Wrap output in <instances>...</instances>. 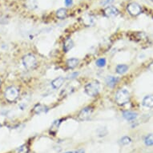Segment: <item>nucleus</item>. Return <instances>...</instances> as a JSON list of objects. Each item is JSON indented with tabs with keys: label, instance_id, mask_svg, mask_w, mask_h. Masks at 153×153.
Wrapping results in <instances>:
<instances>
[{
	"label": "nucleus",
	"instance_id": "14",
	"mask_svg": "<svg viewBox=\"0 0 153 153\" xmlns=\"http://www.w3.org/2000/svg\"><path fill=\"white\" fill-rule=\"evenodd\" d=\"M79 63V59L76 58H71L69 59L68 61H67V65L69 68H75L76 66L78 65Z\"/></svg>",
	"mask_w": 153,
	"mask_h": 153
},
{
	"label": "nucleus",
	"instance_id": "26",
	"mask_svg": "<svg viewBox=\"0 0 153 153\" xmlns=\"http://www.w3.org/2000/svg\"><path fill=\"white\" fill-rule=\"evenodd\" d=\"M0 86H1V81H0Z\"/></svg>",
	"mask_w": 153,
	"mask_h": 153
},
{
	"label": "nucleus",
	"instance_id": "9",
	"mask_svg": "<svg viewBox=\"0 0 153 153\" xmlns=\"http://www.w3.org/2000/svg\"><path fill=\"white\" fill-rule=\"evenodd\" d=\"M143 106L145 108H153V95H147L143 98Z\"/></svg>",
	"mask_w": 153,
	"mask_h": 153
},
{
	"label": "nucleus",
	"instance_id": "11",
	"mask_svg": "<svg viewBox=\"0 0 153 153\" xmlns=\"http://www.w3.org/2000/svg\"><path fill=\"white\" fill-rule=\"evenodd\" d=\"M119 81V79L117 77H114V76H108L106 78V83L107 85L109 86L110 88H113L116 85L117 82Z\"/></svg>",
	"mask_w": 153,
	"mask_h": 153
},
{
	"label": "nucleus",
	"instance_id": "8",
	"mask_svg": "<svg viewBox=\"0 0 153 153\" xmlns=\"http://www.w3.org/2000/svg\"><path fill=\"white\" fill-rule=\"evenodd\" d=\"M64 81H65V79L63 77H58L51 82V86L54 89H59L63 86Z\"/></svg>",
	"mask_w": 153,
	"mask_h": 153
},
{
	"label": "nucleus",
	"instance_id": "17",
	"mask_svg": "<svg viewBox=\"0 0 153 153\" xmlns=\"http://www.w3.org/2000/svg\"><path fill=\"white\" fill-rule=\"evenodd\" d=\"M144 143L147 146H153V134H149L146 136Z\"/></svg>",
	"mask_w": 153,
	"mask_h": 153
},
{
	"label": "nucleus",
	"instance_id": "22",
	"mask_svg": "<svg viewBox=\"0 0 153 153\" xmlns=\"http://www.w3.org/2000/svg\"><path fill=\"white\" fill-rule=\"evenodd\" d=\"M73 0H65V5L66 7H71L72 5Z\"/></svg>",
	"mask_w": 153,
	"mask_h": 153
},
{
	"label": "nucleus",
	"instance_id": "23",
	"mask_svg": "<svg viewBox=\"0 0 153 153\" xmlns=\"http://www.w3.org/2000/svg\"><path fill=\"white\" fill-rule=\"evenodd\" d=\"M148 69L152 71V72H153V62L152 63H151L150 65H149V67H148Z\"/></svg>",
	"mask_w": 153,
	"mask_h": 153
},
{
	"label": "nucleus",
	"instance_id": "21",
	"mask_svg": "<svg viewBox=\"0 0 153 153\" xmlns=\"http://www.w3.org/2000/svg\"><path fill=\"white\" fill-rule=\"evenodd\" d=\"M114 2V0H102L101 1V4L103 6L109 5L111 3H112Z\"/></svg>",
	"mask_w": 153,
	"mask_h": 153
},
{
	"label": "nucleus",
	"instance_id": "18",
	"mask_svg": "<svg viewBox=\"0 0 153 153\" xmlns=\"http://www.w3.org/2000/svg\"><path fill=\"white\" fill-rule=\"evenodd\" d=\"M29 152V148L27 145H22L21 147L18 148L17 153H28Z\"/></svg>",
	"mask_w": 153,
	"mask_h": 153
},
{
	"label": "nucleus",
	"instance_id": "5",
	"mask_svg": "<svg viewBox=\"0 0 153 153\" xmlns=\"http://www.w3.org/2000/svg\"><path fill=\"white\" fill-rule=\"evenodd\" d=\"M141 7L136 3H131L128 5V11L133 16H137L141 13Z\"/></svg>",
	"mask_w": 153,
	"mask_h": 153
},
{
	"label": "nucleus",
	"instance_id": "3",
	"mask_svg": "<svg viewBox=\"0 0 153 153\" xmlns=\"http://www.w3.org/2000/svg\"><path fill=\"white\" fill-rule=\"evenodd\" d=\"M23 65L27 70H32L37 66V59L35 56L31 54L26 55L23 59Z\"/></svg>",
	"mask_w": 153,
	"mask_h": 153
},
{
	"label": "nucleus",
	"instance_id": "20",
	"mask_svg": "<svg viewBox=\"0 0 153 153\" xmlns=\"http://www.w3.org/2000/svg\"><path fill=\"white\" fill-rule=\"evenodd\" d=\"M120 142L123 145H128L131 142V139L130 137H128V136H123V138L120 140Z\"/></svg>",
	"mask_w": 153,
	"mask_h": 153
},
{
	"label": "nucleus",
	"instance_id": "25",
	"mask_svg": "<svg viewBox=\"0 0 153 153\" xmlns=\"http://www.w3.org/2000/svg\"><path fill=\"white\" fill-rule=\"evenodd\" d=\"M64 153H76V152H67Z\"/></svg>",
	"mask_w": 153,
	"mask_h": 153
},
{
	"label": "nucleus",
	"instance_id": "24",
	"mask_svg": "<svg viewBox=\"0 0 153 153\" xmlns=\"http://www.w3.org/2000/svg\"><path fill=\"white\" fill-rule=\"evenodd\" d=\"M76 153H85V152H84V150H83V149H80V150L76 151Z\"/></svg>",
	"mask_w": 153,
	"mask_h": 153
},
{
	"label": "nucleus",
	"instance_id": "2",
	"mask_svg": "<svg viewBox=\"0 0 153 153\" xmlns=\"http://www.w3.org/2000/svg\"><path fill=\"white\" fill-rule=\"evenodd\" d=\"M130 100V94L126 89H120L116 94V101L119 105H124Z\"/></svg>",
	"mask_w": 153,
	"mask_h": 153
},
{
	"label": "nucleus",
	"instance_id": "13",
	"mask_svg": "<svg viewBox=\"0 0 153 153\" xmlns=\"http://www.w3.org/2000/svg\"><path fill=\"white\" fill-rule=\"evenodd\" d=\"M34 111H35V112H36L37 114H39V113H43L48 111V107H46V106L43 105V104H37V105L34 108Z\"/></svg>",
	"mask_w": 153,
	"mask_h": 153
},
{
	"label": "nucleus",
	"instance_id": "7",
	"mask_svg": "<svg viewBox=\"0 0 153 153\" xmlns=\"http://www.w3.org/2000/svg\"><path fill=\"white\" fill-rule=\"evenodd\" d=\"M104 15L107 17H115L119 15V10L115 7H108L104 10Z\"/></svg>",
	"mask_w": 153,
	"mask_h": 153
},
{
	"label": "nucleus",
	"instance_id": "15",
	"mask_svg": "<svg viewBox=\"0 0 153 153\" xmlns=\"http://www.w3.org/2000/svg\"><path fill=\"white\" fill-rule=\"evenodd\" d=\"M67 15H68V13H67V9L65 8H59L57 11H56V15H57V17L59 19H63L64 18L67 17Z\"/></svg>",
	"mask_w": 153,
	"mask_h": 153
},
{
	"label": "nucleus",
	"instance_id": "12",
	"mask_svg": "<svg viewBox=\"0 0 153 153\" xmlns=\"http://www.w3.org/2000/svg\"><path fill=\"white\" fill-rule=\"evenodd\" d=\"M73 47H74V43H73L72 39H66V41L64 42V44H63V50H64V51L68 52Z\"/></svg>",
	"mask_w": 153,
	"mask_h": 153
},
{
	"label": "nucleus",
	"instance_id": "6",
	"mask_svg": "<svg viewBox=\"0 0 153 153\" xmlns=\"http://www.w3.org/2000/svg\"><path fill=\"white\" fill-rule=\"evenodd\" d=\"M92 111V108H90V107L84 108L83 109L81 110V111L79 114V119L82 121L88 120L90 119L91 116Z\"/></svg>",
	"mask_w": 153,
	"mask_h": 153
},
{
	"label": "nucleus",
	"instance_id": "4",
	"mask_svg": "<svg viewBox=\"0 0 153 153\" xmlns=\"http://www.w3.org/2000/svg\"><path fill=\"white\" fill-rule=\"evenodd\" d=\"M4 95H5V98L7 100H8L9 102H14L19 97V91L17 88L12 86V87H9L8 88H7Z\"/></svg>",
	"mask_w": 153,
	"mask_h": 153
},
{
	"label": "nucleus",
	"instance_id": "1",
	"mask_svg": "<svg viewBox=\"0 0 153 153\" xmlns=\"http://www.w3.org/2000/svg\"><path fill=\"white\" fill-rule=\"evenodd\" d=\"M100 91V83L97 80L91 81L85 86V92L89 96H96Z\"/></svg>",
	"mask_w": 153,
	"mask_h": 153
},
{
	"label": "nucleus",
	"instance_id": "16",
	"mask_svg": "<svg viewBox=\"0 0 153 153\" xmlns=\"http://www.w3.org/2000/svg\"><path fill=\"white\" fill-rule=\"evenodd\" d=\"M128 70V67L125 64H120L116 67V72L120 74V75H122V74H124L125 72H127V71Z\"/></svg>",
	"mask_w": 153,
	"mask_h": 153
},
{
	"label": "nucleus",
	"instance_id": "19",
	"mask_svg": "<svg viewBox=\"0 0 153 153\" xmlns=\"http://www.w3.org/2000/svg\"><path fill=\"white\" fill-rule=\"evenodd\" d=\"M95 63H96V66H98L100 68H103V67H104L106 64V59L103 58L99 59L96 60Z\"/></svg>",
	"mask_w": 153,
	"mask_h": 153
},
{
	"label": "nucleus",
	"instance_id": "27",
	"mask_svg": "<svg viewBox=\"0 0 153 153\" xmlns=\"http://www.w3.org/2000/svg\"><path fill=\"white\" fill-rule=\"evenodd\" d=\"M0 127H1V124H0Z\"/></svg>",
	"mask_w": 153,
	"mask_h": 153
},
{
	"label": "nucleus",
	"instance_id": "10",
	"mask_svg": "<svg viewBox=\"0 0 153 153\" xmlns=\"http://www.w3.org/2000/svg\"><path fill=\"white\" fill-rule=\"evenodd\" d=\"M137 116H138L137 113L133 112V111H123V118L128 121H131L136 120Z\"/></svg>",
	"mask_w": 153,
	"mask_h": 153
}]
</instances>
